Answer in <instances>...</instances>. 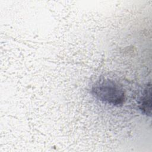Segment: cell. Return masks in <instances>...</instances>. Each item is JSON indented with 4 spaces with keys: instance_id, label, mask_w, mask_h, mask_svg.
Here are the masks:
<instances>
[{
    "instance_id": "obj_1",
    "label": "cell",
    "mask_w": 152,
    "mask_h": 152,
    "mask_svg": "<svg viewBox=\"0 0 152 152\" xmlns=\"http://www.w3.org/2000/svg\"><path fill=\"white\" fill-rule=\"evenodd\" d=\"M91 92L99 100L113 106L122 104L125 100L122 87L116 81L107 78L97 81L92 86Z\"/></svg>"
},
{
    "instance_id": "obj_2",
    "label": "cell",
    "mask_w": 152,
    "mask_h": 152,
    "mask_svg": "<svg viewBox=\"0 0 152 152\" xmlns=\"http://www.w3.org/2000/svg\"><path fill=\"white\" fill-rule=\"evenodd\" d=\"M138 107L142 113L150 116L151 115V85L147 83L138 100Z\"/></svg>"
}]
</instances>
